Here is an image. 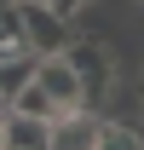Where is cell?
Instances as JSON below:
<instances>
[{
	"label": "cell",
	"instance_id": "12",
	"mask_svg": "<svg viewBox=\"0 0 144 150\" xmlns=\"http://www.w3.org/2000/svg\"><path fill=\"white\" fill-rule=\"evenodd\" d=\"M0 150H6V133H0Z\"/></svg>",
	"mask_w": 144,
	"mask_h": 150
},
{
	"label": "cell",
	"instance_id": "9",
	"mask_svg": "<svg viewBox=\"0 0 144 150\" xmlns=\"http://www.w3.org/2000/svg\"><path fill=\"white\" fill-rule=\"evenodd\" d=\"M98 144L104 150H144V121H104Z\"/></svg>",
	"mask_w": 144,
	"mask_h": 150
},
{
	"label": "cell",
	"instance_id": "2",
	"mask_svg": "<svg viewBox=\"0 0 144 150\" xmlns=\"http://www.w3.org/2000/svg\"><path fill=\"white\" fill-rule=\"evenodd\" d=\"M64 58H69L75 75H81V98L98 104V98L109 93V75H115V69H109V52H104V46H92V40H69Z\"/></svg>",
	"mask_w": 144,
	"mask_h": 150
},
{
	"label": "cell",
	"instance_id": "5",
	"mask_svg": "<svg viewBox=\"0 0 144 150\" xmlns=\"http://www.w3.org/2000/svg\"><path fill=\"white\" fill-rule=\"evenodd\" d=\"M0 133H6V150H52V121L23 115V110H12V104L0 115Z\"/></svg>",
	"mask_w": 144,
	"mask_h": 150
},
{
	"label": "cell",
	"instance_id": "8",
	"mask_svg": "<svg viewBox=\"0 0 144 150\" xmlns=\"http://www.w3.org/2000/svg\"><path fill=\"white\" fill-rule=\"evenodd\" d=\"M35 64H40V52H18V58H0V93L12 98L23 87V81H35Z\"/></svg>",
	"mask_w": 144,
	"mask_h": 150
},
{
	"label": "cell",
	"instance_id": "6",
	"mask_svg": "<svg viewBox=\"0 0 144 150\" xmlns=\"http://www.w3.org/2000/svg\"><path fill=\"white\" fill-rule=\"evenodd\" d=\"M12 110H23V115H40V121H58V115H64V104H58V98L46 93L40 81H23L18 93H12Z\"/></svg>",
	"mask_w": 144,
	"mask_h": 150
},
{
	"label": "cell",
	"instance_id": "4",
	"mask_svg": "<svg viewBox=\"0 0 144 150\" xmlns=\"http://www.w3.org/2000/svg\"><path fill=\"white\" fill-rule=\"evenodd\" d=\"M35 81L58 98V104H64V110L87 104V98H81V75H75V64H69L64 52H46V58H40V64H35Z\"/></svg>",
	"mask_w": 144,
	"mask_h": 150
},
{
	"label": "cell",
	"instance_id": "10",
	"mask_svg": "<svg viewBox=\"0 0 144 150\" xmlns=\"http://www.w3.org/2000/svg\"><path fill=\"white\" fill-rule=\"evenodd\" d=\"M58 12H64V18H69V12H81V6H87V0H52Z\"/></svg>",
	"mask_w": 144,
	"mask_h": 150
},
{
	"label": "cell",
	"instance_id": "7",
	"mask_svg": "<svg viewBox=\"0 0 144 150\" xmlns=\"http://www.w3.org/2000/svg\"><path fill=\"white\" fill-rule=\"evenodd\" d=\"M18 52H29L23 23H18V0H0V58H18Z\"/></svg>",
	"mask_w": 144,
	"mask_h": 150
},
{
	"label": "cell",
	"instance_id": "3",
	"mask_svg": "<svg viewBox=\"0 0 144 150\" xmlns=\"http://www.w3.org/2000/svg\"><path fill=\"white\" fill-rule=\"evenodd\" d=\"M98 133H104V115L92 104H75V110H64L52 121V150H92Z\"/></svg>",
	"mask_w": 144,
	"mask_h": 150
},
{
	"label": "cell",
	"instance_id": "11",
	"mask_svg": "<svg viewBox=\"0 0 144 150\" xmlns=\"http://www.w3.org/2000/svg\"><path fill=\"white\" fill-rule=\"evenodd\" d=\"M6 104H12V98H6V93H0V115H6Z\"/></svg>",
	"mask_w": 144,
	"mask_h": 150
},
{
	"label": "cell",
	"instance_id": "1",
	"mask_svg": "<svg viewBox=\"0 0 144 150\" xmlns=\"http://www.w3.org/2000/svg\"><path fill=\"white\" fill-rule=\"evenodd\" d=\"M18 23H23V40H29V52H64L75 40V29H69V18L58 12L52 0H18Z\"/></svg>",
	"mask_w": 144,
	"mask_h": 150
}]
</instances>
